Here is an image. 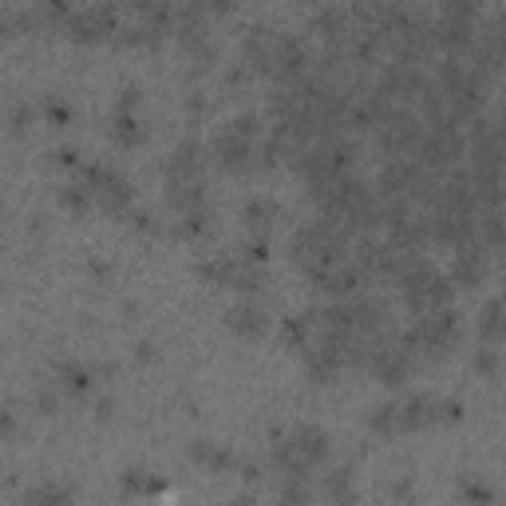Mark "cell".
<instances>
[{"instance_id": "obj_1", "label": "cell", "mask_w": 506, "mask_h": 506, "mask_svg": "<svg viewBox=\"0 0 506 506\" xmlns=\"http://www.w3.org/2000/svg\"><path fill=\"white\" fill-rule=\"evenodd\" d=\"M28 503H36V506H71V487L68 482H40L36 491H28Z\"/></svg>"}, {"instance_id": "obj_2", "label": "cell", "mask_w": 506, "mask_h": 506, "mask_svg": "<svg viewBox=\"0 0 506 506\" xmlns=\"http://www.w3.org/2000/svg\"><path fill=\"white\" fill-rule=\"evenodd\" d=\"M233 329H261V313L257 309H233Z\"/></svg>"}]
</instances>
